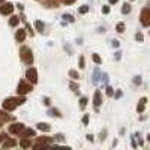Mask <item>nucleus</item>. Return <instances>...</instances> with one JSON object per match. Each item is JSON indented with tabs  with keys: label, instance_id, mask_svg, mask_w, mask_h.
Here are the masks:
<instances>
[{
	"label": "nucleus",
	"instance_id": "f257e3e1",
	"mask_svg": "<svg viewBox=\"0 0 150 150\" xmlns=\"http://www.w3.org/2000/svg\"><path fill=\"white\" fill-rule=\"evenodd\" d=\"M24 102H26V98L24 96H17V98H8L3 101L2 107L5 111H14L18 105H23Z\"/></svg>",
	"mask_w": 150,
	"mask_h": 150
},
{
	"label": "nucleus",
	"instance_id": "f03ea898",
	"mask_svg": "<svg viewBox=\"0 0 150 150\" xmlns=\"http://www.w3.org/2000/svg\"><path fill=\"white\" fill-rule=\"evenodd\" d=\"M53 144H54V138H51V137H41V138H38L35 144H32V147L38 150V149H48Z\"/></svg>",
	"mask_w": 150,
	"mask_h": 150
},
{
	"label": "nucleus",
	"instance_id": "7ed1b4c3",
	"mask_svg": "<svg viewBox=\"0 0 150 150\" xmlns=\"http://www.w3.org/2000/svg\"><path fill=\"white\" fill-rule=\"evenodd\" d=\"M20 57H21V60L24 62L26 65H32L33 63V54H32V50L29 48V47H26V45H23L21 48H20Z\"/></svg>",
	"mask_w": 150,
	"mask_h": 150
},
{
	"label": "nucleus",
	"instance_id": "20e7f679",
	"mask_svg": "<svg viewBox=\"0 0 150 150\" xmlns=\"http://www.w3.org/2000/svg\"><path fill=\"white\" fill-rule=\"evenodd\" d=\"M33 90V87H32V83L29 81H20L18 83V87H17V93L20 96H24V95H27Z\"/></svg>",
	"mask_w": 150,
	"mask_h": 150
},
{
	"label": "nucleus",
	"instance_id": "39448f33",
	"mask_svg": "<svg viewBox=\"0 0 150 150\" xmlns=\"http://www.w3.org/2000/svg\"><path fill=\"white\" fill-rule=\"evenodd\" d=\"M140 21L143 24V27H149L150 26V8L146 6L141 11V15H140Z\"/></svg>",
	"mask_w": 150,
	"mask_h": 150
},
{
	"label": "nucleus",
	"instance_id": "423d86ee",
	"mask_svg": "<svg viewBox=\"0 0 150 150\" xmlns=\"http://www.w3.org/2000/svg\"><path fill=\"white\" fill-rule=\"evenodd\" d=\"M26 80L32 84H36L38 83V71L35 68H29L26 71Z\"/></svg>",
	"mask_w": 150,
	"mask_h": 150
},
{
	"label": "nucleus",
	"instance_id": "0eeeda50",
	"mask_svg": "<svg viewBox=\"0 0 150 150\" xmlns=\"http://www.w3.org/2000/svg\"><path fill=\"white\" fill-rule=\"evenodd\" d=\"M12 12H14V5L6 2V3H2V6H0V14L2 15H11Z\"/></svg>",
	"mask_w": 150,
	"mask_h": 150
},
{
	"label": "nucleus",
	"instance_id": "6e6552de",
	"mask_svg": "<svg viewBox=\"0 0 150 150\" xmlns=\"http://www.w3.org/2000/svg\"><path fill=\"white\" fill-rule=\"evenodd\" d=\"M24 128H26V126H24V123H12L9 126V132L14 134V135H18Z\"/></svg>",
	"mask_w": 150,
	"mask_h": 150
},
{
	"label": "nucleus",
	"instance_id": "1a4fd4ad",
	"mask_svg": "<svg viewBox=\"0 0 150 150\" xmlns=\"http://www.w3.org/2000/svg\"><path fill=\"white\" fill-rule=\"evenodd\" d=\"M21 138H30V137H35L36 135V132H35V129H30V128H24L20 134H18Z\"/></svg>",
	"mask_w": 150,
	"mask_h": 150
},
{
	"label": "nucleus",
	"instance_id": "9d476101",
	"mask_svg": "<svg viewBox=\"0 0 150 150\" xmlns=\"http://www.w3.org/2000/svg\"><path fill=\"white\" fill-rule=\"evenodd\" d=\"M18 143H17V140H14V138H6L3 140V144H2V147L3 149H12V147H15Z\"/></svg>",
	"mask_w": 150,
	"mask_h": 150
},
{
	"label": "nucleus",
	"instance_id": "9b49d317",
	"mask_svg": "<svg viewBox=\"0 0 150 150\" xmlns=\"http://www.w3.org/2000/svg\"><path fill=\"white\" fill-rule=\"evenodd\" d=\"M93 104H95V107H96V110H98V107L102 104V93H101V90H96L95 92V96H93Z\"/></svg>",
	"mask_w": 150,
	"mask_h": 150
},
{
	"label": "nucleus",
	"instance_id": "f8f14e48",
	"mask_svg": "<svg viewBox=\"0 0 150 150\" xmlns=\"http://www.w3.org/2000/svg\"><path fill=\"white\" fill-rule=\"evenodd\" d=\"M15 39L18 42H24V41H26V30H24V29H18L17 33H15Z\"/></svg>",
	"mask_w": 150,
	"mask_h": 150
},
{
	"label": "nucleus",
	"instance_id": "ddd939ff",
	"mask_svg": "<svg viewBox=\"0 0 150 150\" xmlns=\"http://www.w3.org/2000/svg\"><path fill=\"white\" fill-rule=\"evenodd\" d=\"M36 128L38 129H39V131H42V132H50V131H51V126H50V125L48 123H38L36 125Z\"/></svg>",
	"mask_w": 150,
	"mask_h": 150
},
{
	"label": "nucleus",
	"instance_id": "4468645a",
	"mask_svg": "<svg viewBox=\"0 0 150 150\" xmlns=\"http://www.w3.org/2000/svg\"><path fill=\"white\" fill-rule=\"evenodd\" d=\"M146 104H147V98H141L138 107H137V111H138V112H143L144 108H146Z\"/></svg>",
	"mask_w": 150,
	"mask_h": 150
},
{
	"label": "nucleus",
	"instance_id": "2eb2a0df",
	"mask_svg": "<svg viewBox=\"0 0 150 150\" xmlns=\"http://www.w3.org/2000/svg\"><path fill=\"white\" fill-rule=\"evenodd\" d=\"M20 147H23V149H30V147H32V141H30L29 138H21Z\"/></svg>",
	"mask_w": 150,
	"mask_h": 150
},
{
	"label": "nucleus",
	"instance_id": "dca6fc26",
	"mask_svg": "<svg viewBox=\"0 0 150 150\" xmlns=\"http://www.w3.org/2000/svg\"><path fill=\"white\" fill-rule=\"evenodd\" d=\"M18 23H20V18H18L17 15H12L11 20H9V26H11V27H17Z\"/></svg>",
	"mask_w": 150,
	"mask_h": 150
},
{
	"label": "nucleus",
	"instance_id": "f3484780",
	"mask_svg": "<svg viewBox=\"0 0 150 150\" xmlns=\"http://www.w3.org/2000/svg\"><path fill=\"white\" fill-rule=\"evenodd\" d=\"M35 27H36V30L39 32V33H42V32H44V29H45L44 23H42V21H39V20H38V21L35 23Z\"/></svg>",
	"mask_w": 150,
	"mask_h": 150
},
{
	"label": "nucleus",
	"instance_id": "a211bd4d",
	"mask_svg": "<svg viewBox=\"0 0 150 150\" xmlns=\"http://www.w3.org/2000/svg\"><path fill=\"white\" fill-rule=\"evenodd\" d=\"M9 120V116H6L5 112H0V128L5 125V122H8Z\"/></svg>",
	"mask_w": 150,
	"mask_h": 150
},
{
	"label": "nucleus",
	"instance_id": "6ab92c4d",
	"mask_svg": "<svg viewBox=\"0 0 150 150\" xmlns=\"http://www.w3.org/2000/svg\"><path fill=\"white\" fill-rule=\"evenodd\" d=\"M48 114H50V116H56V117H62V112H60L57 108H51V110L48 111Z\"/></svg>",
	"mask_w": 150,
	"mask_h": 150
},
{
	"label": "nucleus",
	"instance_id": "aec40b11",
	"mask_svg": "<svg viewBox=\"0 0 150 150\" xmlns=\"http://www.w3.org/2000/svg\"><path fill=\"white\" fill-rule=\"evenodd\" d=\"M69 77H71L72 80H78V78H80V75H78V72H77V71L71 69V71H69Z\"/></svg>",
	"mask_w": 150,
	"mask_h": 150
},
{
	"label": "nucleus",
	"instance_id": "412c9836",
	"mask_svg": "<svg viewBox=\"0 0 150 150\" xmlns=\"http://www.w3.org/2000/svg\"><path fill=\"white\" fill-rule=\"evenodd\" d=\"M129 12H131V5L125 3L123 8H122V14H129Z\"/></svg>",
	"mask_w": 150,
	"mask_h": 150
},
{
	"label": "nucleus",
	"instance_id": "4be33fe9",
	"mask_svg": "<svg viewBox=\"0 0 150 150\" xmlns=\"http://www.w3.org/2000/svg\"><path fill=\"white\" fill-rule=\"evenodd\" d=\"M92 59H93V62H95L96 65H101V63H102V59L99 57L98 54H93V56H92Z\"/></svg>",
	"mask_w": 150,
	"mask_h": 150
},
{
	"label": "nucleus",
	"instance_id": "5701e85b",
	"mask_svg": "<svg viewBox=\"0 0 150 150\" xmlns=\"http://www.w3.org/2000/svg\"><path fill=\"white\" fill-rule=\"evenodd\" d=\"M116 30H117L119 33H123V32H125V23H119L117 26H116Z\"/></svg>",
	"mask_w": 150,
	"mask_h": 150
},
{
	"label": "nucleus",
	"instance_id": "b1692460",
	"mask_svg": "<svg viewBox=\"0 0 150 150\" xmlns=\"http://www.w3.org/2000/svg\"><path fill=\"white\" fill-rule=\"evenodd\" d=\"M86 105H87V98H81V101H80V108L84 110Z\"/></svg>",
	"mask_w": 150,
	"mask_h": 150
},
{
	"label": "nucleus",
	"instance_id": "393cba45",
	"mask_svg": "<svg viewBox=\"0 0 150 150\" xmlns=\"http://www.w3.org/2000/svg\"><path fill=\"white\" fill-rule=\"evenodd\" d=\"M78 12H80V14H87V12H89V6H81L78 9Z\"/></svg>",
	"mask_w": 150,
	"mask_h": 150
},
{
	"label": "nucleus",
	"instance_id": "a878e982",
	"mask_svg": "<svg viewBox=\"0 0 150 150\" xmlns=\"http://www.w3.org/2000/svg\"><path fill=\"white\" fill-rule=\"evenodd\" d=\"M107 96H114V90H112V87H107Z\"/></svg>",
	"mask_w": 150,
	"mask_h": 150
},
{
	"label": "nucleus",
	"instance_id": "bb28decb",
	"mask_svg": "<svg viewBox=\"0 0 150 150\" xmlns=\"http://www.w3.org/2000/svg\"><path fill=\"white\" fill-rule=\"evenodd\" d=\"M98 80H99V69H96L95 71V75H93V81L98 83Z\"/></svg>",
	"mask_w": 150,
	"mask_h": 150
},
{
	"label": "nucleus",
	"instance_id": "cd10ccee",
	"mask_svg": "<svg viewBox=\"0 0 150 150\" xmlns=\"http://www.w3.org/2000/svg\"><path fill=\"white\" fill-rule=\"evenodd\" d=\"M62 2H63L65 5H72V3L77 2V0H62Z\"/></svg>",
	"mask_w": 150,
	"mask_h": 150
},
{
	"label": "nucleus",
	"instance_id": "c85d7f7f",
	"mask_svg": "<svg viewBox=\"0 0 150 150\" xmlns=\"http://www.w3.org/2000/svg\"><path fill=\"white\" fill-rule=\"evenodd\" d=\"M135 38H137V41L143 42V35H141V33H137V35H135Z\"/></svg>",
	"mask_w": 150,
	"mask_h": 150
},
{
	"label": "nucleus",
	"instance_id": "c756f323",
	"mask_svg": "<svg viewBox=\"0 0 150 150\" xmlns=\"http://www.w3.org/2000/svg\"><path fill=\"white\" fill-rule=\"evenodd\" d=\"M69 87H71L72 90H77V89H78V86L75 84V83H69Z\"/></svg>",
	"mask_w": 150,
	"mask_h": 150
},
{
	"label": "nucleus",
	"instance_id": "7c9ffc66",
	"mask_svg": "<svg viewBox=\"0 0 150 150\" xmlns=\"http://www.w3.org/2000/svg\"><path fill=\"white\" fill-rule=\"evenodd\" d=\"M83 123H84V125H87V123H89V114H86V116L83 117Z\"/></svg>",
	"mask_w": 150,
	"mask_h": 150
},
{
	"label": "nucleus",
	"instance_id": "2f4dec72",
	"mask_svg": "<svg viewBox=\"0 0 150 150\" xmlns=\"http://www.w3.org/2000/svg\"><path fill=\"white\" fill-rule=\"evenodd\" d=\"M56 140H59V141H63L65 138H63V135H60V134H59V135H56V138H54V141H56Z\"/></svg>",
	"mask_w": 150,
	"mask_h": 150
},
{
	"label": "nucleus",
	"instance_id": "473e14b6",
	"mask_svg": "<svg viewBox=\"0 0 150 150\" xmlns=\"http://www.w3.org/2000/svg\"><path fill=\"white\" fill-rule=\"evenodd\" d=\"M102 12H104V14H110V6H104L102 8Z\"/></svg>",
	"mask_w": 150,
	"mask_h": 150
},
{
	"label": "nucleus",
	"instance_id": "72a5a7b5",
	"mask_svg": "<svg viewBox=\"0 0 150 150\" xmlns=\"http://www.w3.org/2000/svg\"><path fill=\"white\" fill-rule=\"evenodd\" d=\"M80 68H81V69L84 68V57H83V56L80 57Z\"/></svg>",
	"mask_w": 150,
	"mask_h": 150
},
{
	"label": "nucleus",
	"instance_id": "f704fd0d",
	"mask_svg": "<svg viewBox=\"0 0 150 150\" xmlns=\"http://www.w3.org/2000/svg\"><path fill=\"white\" fill-rule=\"evenodd\" d=\"M63 18H68V21H69V23H74V18H72V15H63Z\"/></svg>",
	"mask_w": 150,
	"mask_h": 150
},
{
	"label": "nucleus",
	"instance_id": "c9c22d12",
	"mask_svg": "<svg viewBox=\"0 0 150 150\" xmlns=\"http://www.w3.org/2000/svg\"><path fill=\"white\" fill-rule=\"evenodd\" d=\"M26 27H27V30L30 32V35L33 36V30H32V27H30V24H29V23H26Z\"/></svg>",
	"mask_w": 150,
	"mask_h": 150
},
{
	"label": "nucleus",
	"instance_id": "e433bc0d",
	"mask_svg": "<svg viewBox=\"0 0 150 150\" xmlns=\"http://www.w3.org/2000/svg\"><path fill=\"white\" fill-rule=\"evenodd\" d=\"M44 104H45V105H50V104H51V101H50V98H44Z\"/></svg>",
	"mask_w": 150,
	"mask_h": 150
},
{
	"label": "nucleus",
	"instance_id": "4c0bfd02",
	"mask_svg": "<svg viewBox=\"0 0 150 150\" xmlns=\"http://www.w3.org/2000/svg\"><path fill=\"white\" fill-rule=\"evenodd\" d=\"M134 83H135V84H141V78H140V77H135Z\"/></svg>",
	"mask_w": 150,
	"mask_h": 150
},
{
	"label": "nucleus",
	"instance_id": "58836bf2",
	"mask_svg": "<svg viewBox=\"0 0 150 150\" xmlns=\"http://www.w3.org/2000/svg\"><path fill=\"white\" fill-rule=\"evenodd\" d=\"M5 138H6V134H0V143H2Z\"/></svg>",
	"mask_w": 150,
	"mask_h": 150
},
{
	"label": "nucleus",
	"instance_id": "ea45409f",
	"mask_svg": "<svg viewBox=\"0 0 150 150\" xmlns=\"http://www.w3.org/2000/svg\"><path fill=\"white\" fill-rule=\"evenodd\" d=\"M112 47L117 48V47H119V41H112Z\"/></svg>",
	"mask_w": 150,
	"mask_h": 150
},
{
	"label": "nucleus",
	"instance_id": "a19ab883",
	"mask_svg": "<svg viewBox=\"0 0 150 150\" xmlns=\"http://www.w3.org/2000/svg\"><path fill=\"white\" fill-rule=\"evenodd\" d=\"M87 140H89V141H93V135H92V134L87 135Z\"/></svg>",
	"mask_w": 150,
	"mask_h": 150
},
{
	"label": "nucleus",
	"instance_id": "79ce46f5",
	"mask_svg": "<svg viewBox=\"0 0 150 150\" xmlns=\"http://www.w3.org/2000/svg\"><path fill=\"white\" fill-rule=\"evenodd\" d=\"M120 54H122V53H120V51H117V53H116V59H117V60H119V59H120Z\"/></svg>",
	"mask_w": 150,
	"mask_h": 150
},
{
	"label": "nucleus",
	"instance_id": "37998d69",
	"mask_svg": "<svg viewBox=\"0 0 150 150\" xmlns=\"http://www.w3.org/2000/svg\"><path fill=\"white\" fill-rule=\"evenodd\" d=\"M119 0H110V5H114V3H117Z\"/></svg>",
	"mask_w": 150,
	"mask_h": 150
},
{
	"label": "nucleus",
	"instance_id": "c03bdc74",
	"mask_svg": "<svg viewBox=\"0 0 150 150\" xmlns=\"http://www.w3.org/2000/svg\"><path fill=\"white\" fill-rule=\"evenodd\" d=\"M3 2H5V0H0V5H2V3H3Z\"/></svg>",
	"mask_w": 150,
	"mask_h": 150
},
{
	"label": "nucleus",
	"instance_id": "a18cd8bd",
	"mask_svg": "<svg viewBox=\"0 0 150 150\" xmlns=\"http://www.w3.org/2000/svg\"><path fill=\"white\" fill-rule=\"evenodd\" d=\"M54 2H59V3H60V2H62V0H54Z\"/></svg>",
	"mask_w": 150,
	"mask_h": 150
}]
</instances>
